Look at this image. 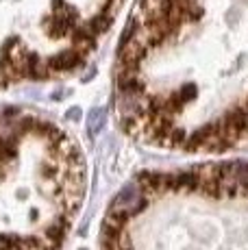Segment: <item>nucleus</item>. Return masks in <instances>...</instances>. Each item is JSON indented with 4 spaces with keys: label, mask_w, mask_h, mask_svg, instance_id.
<instances>
[{
    "label": "nucleus",
    "mask_w": 248,
    "mask_h": 250,
    "mask_svg": "<svg viewBox=\"0 0 248 250\" xmlns=\"http://www.w3.org/2000/svg\"><path fill=\"white\" fill-rule=\"evenodd\" d=\"M83 152L35 111H0V250H61L85 198Z\"/></svg>",
    "instance_id": "nucleus-1"
},
{
    "label": "nucleus",
    "mask_w": 248,
    "mask_h": 250,
    "mask_svg": "<svg viewBox=\"0 0 248 250\" xmlns=\"http://www.w3.org/2000/svg\"><path fill=\"white\" fill-rule=\"evenodd\" d=\"M109 26L74 0H0V89L74 72Z\"/></svg>",
    "instance_id": "nucleus-2"
},
{
    "label": "nucleus",
    "mask_w": 248,
    "mask_h": 250,
    "mask_svg": "<svg viewBox=\"0 0 248 250\" xmlns=\"http://www.w3.org/2000/svg\"><path fill=\"white\" fill-rule=\"evenodd\" d=\"M235 144V139L228 135V131L224 128L222 120H216V122H209L205 126L196 128L194 133H189L187 139L183 144V150L187 152H224Z\"/></svg>",
    "instance_id": "nucleus-3"
},
{
    "label": "nucleus",
    "mask_w": 248,
    "mask_h": 250,
    "mask_svg": "<svg viewBox=\"0 0 248 250\" xmlns=\"http://www.w3.org/2000/svg\"><path fill=\"white\" fill-rule=\"evenodd\" d=\"M213 176L218 181L220 198H231V196L248 194V163L246 161H233L224 166H211Z\"/></svg>",
    "instance_id": "nucleus-4"
},
{
    "label": "nucleus",
    "mask_w": 248,
    "mask_h": 250,
    "mask_svg": "<svg viewBox=\"0 0 248 250\" xmlns=\"http://www.w3.org/2000/svg\"><path fill=\"white\" fill-rule=\"evenodd\" d=\"M222 120V124H224V128L228 131V135H231L233 139H242L244 135H248V107L244 104V107H235V109H231V111H227L224 113V118Z\"/></svg>",
    "instance_id": "nucleus-5"
},
{
    "label": "nucleus",
    "mask_w": 248,
    "mask_h": 250,
    "mask_svg": "<svg viewBox=\"0 0 248 250\" xmlns=\"http://www.w3.org/2000/svg\"><path fill=\"white\" fill-rule=\"evenodd\" d=\"M240 2H242V4H246V7H248V0H240Z\"/></svg>",
    "instance_id": "nucleus-6"
},
{
    "label": "nucleus",
    "mask_w": 248,
    "mask_h": 250,
    "mask_svg": "<svg viewBox=\"0 0 248 250\" xmlns=\"http://www.w3.org/2000/svg\"><path fill=\"white\" fill-rule=\"evenodd\" d=\"M246 107H248V100H246Z\"/></svg>",
    "instance_id": "nucleus-7"
},
{
    "label": "nucleus",
    "mask_w": 248,
    "mask_h": 250,
    "mask_svg": "<svg viewBox=\"0 0 248 250\" xmlns=\"http://www.w3.org/2000/svg\"><path fill=\"white\" fill-rule=\"evenodd\" d=\"M189 250H194V248H189Z\"/></svg>",
    "instance_id": "nucleus-8"
}]
</instances>
